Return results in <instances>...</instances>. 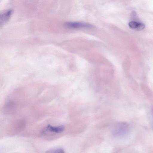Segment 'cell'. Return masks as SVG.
Masks as SVG:
<instances>
[{"instance_id": "obj_2", "label": "cell", "mask_w": 153, "mask_h": 153, "mask_svg": "<svg viewBox=\"0 0 153 153\" xmlns=\"http://www.w3.org/2000/svg\"><path fill=\"white\" fill-rule=\"evenodd\" d=\"M130 129L129 126L125 123L119 125L116 128L114 134L117 136H122L127 134Z\"/></svg>"}, {"instance_id": "obj_1", "label": "cell", "mask_w": 153, "mask_h": 153, "mask_svg": "<svg viewBox=\"0 0 153 153\" xmlns=\"http://www.w3.org/2000/svg\"><path fill=\"white\" fill-rule=\"evenodd\" d=\"M64 25L66 27L71 28H91L94 27L93 25L89 24L76 22H66Z\"/></svg>"}, {"instance_id": "obj_5", "label": "cell", "mask_w": 153, "mask_h": 153, "mask_svg": "<svg viewBox=\"0 0 153 153\" xmlns=\"http://www.w3.org/2000/svg\"><path fill=\"white\" fill-rule=\"evenodd\" d=\"M139 23L134 21H131L129 23L128 25L130 28L136 30Z\"/></svg>"}, {"instance_id": "obj_6", "label": "cell", "mask_w": 153, "mask_h": 153, "mask_svg": "<svg viewBox=\"0 0 153 153\" xmlns=\"http://www.w3.org/2000/svg\"><path fill=\"white\" fill-rule=\"evenodd\" d=\"M46 152L48 153H64V150L61 148H55L48 151Z\"/></svg>"}, {"instance_id": "obj_3", "label": "cell", "mask_w": 153, "mask_h": 153, "mask_svg": "<svg viewBox=\"0 0 153 153\" xmlns=\"http://www.w3.org/2000/svg\"><path fill=\"white\" fill-rule=\"evenodd\" d=\"M13 13V10L9 9L0 14V25L1 27L6 23L10 19Z\"/></svg>"}, {"instance_id": "obj_4", "label": "cell", "mask_w": 153, "mask_h": 153, "mask_svg": "<svg viewBox=\"0 0 153 153\" xmlns=\"http://www.w3.org/2000/svg\"><path fill=\"white\" fill-rule=\"evenodd\" d=\"M65 128L63 126H53L50 125H48L44 130L43 132L48 131L56 133H60L63 131Z\"/></svg>"}]
</instances>
